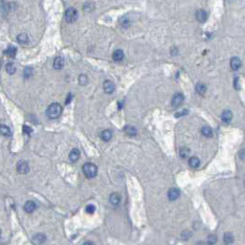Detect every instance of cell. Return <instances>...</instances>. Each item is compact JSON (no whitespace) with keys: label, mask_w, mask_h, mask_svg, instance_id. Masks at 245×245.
<instances>
[{"label":"cell","mask_w":245,"mask_h":245,"mask_svg":"<svg viewBox=\"0 0 245 245\" xmlns=\"http://www.w3.org/2000/svg\"><path fill=\"white\" fill-rule=\"evenodd\" d=\"M61 113H62V107H61L60 104L58 103H52L51 105L48 107L47 112H46L47 116L50 119L58 118V117L61 115Z\"/></svg>","instance_id":"obj_1"},{"label":"cell","mask_w":245,"mask_h":245,"mask_svg":"<svg viewBox=\"0 0 245 245\" xmlns=\"http://www.w3.org/2000/svg\"><path fill=\"white\" fill-rule=\"evenodd\" d=\"M83 171L87 178H92L96 176L98 172V168L96 165L92 164V163H86L83 167Z\"/></svg>","instance_id":"obj_2"},{"label":"cell","mask_w":245,"mask_h":245,"mask_svg":"<svg viewBox=\"0 0 245 245\" xmlns=\"http://www.w3.org/2000/svg\"><path fill=\"white\" fill-rule=\"evenodd\" d=\"M78 12L74 8H68L65 12V19L68 23H73L77 20Z\"/></svg>","instance_id":"obj_3"},{"label":"cell","mask_w":245,"mask_h":245,"mask_svg":"<svg viewBox=\"0 0 245 245\" xmlns=\"http://www.w3.org/2000/svg\"><path fill=\"white\" fill-rule=\"evenodd\" d=\"M16 169H17V171L20 174H25L29 172L30 168H29L28 163L26 161H19L17 163V165H16Z\"/></svg>","instance_id":"obj_4"},{"label":"cell","mask_w":245,"mask_h":245,"mask_svg":"<svg viewBox=\"0 0 245 245\" xmlns=\"http://www.w3.org/2000/svg\"><path fill=\"white\" fill-rule=\"evenodd\" d=\"M183 102H184V96H183L181 93H177L174 96V98H172L171 104L174 107H178L183 103Z\"/></svg>","instance_id":"obj_5"},{"label":"cell","mask_w":245,"mask_h":245,"mask_svg":"<svg viewBox=\"0 0 245 245\" xmlns=\"http://www.w3.org/2000/svg\"><path fill=\"white\" fill-rule=\"evenodd\" d=\"M179 196H180V192L176 188H171L168 192V197L171 201H174L176 199H178Z\"/></svg>","instance_id":"obj_6"},{"label":"cell","mask_w":245,"mask_h":245,"mask_svg":"<svg viewBox=\"0 0 245 245\" xmlns=\"http://www.w3.org/2000/svg\"><path fill=\"white\" fill-rule=\"evenodd\" d=\"M46 240V237L44 236L43 234H35L34 237H33V242H34L35 245H41L45 242Z\"/></svg>","instance_id":"obj_7"},{"label":"cell","mask_w":245,"mask_h":245,"mask_svg":"<svg viewBox=\"0 0 245 245\" xmlns=\"http://www.w3.org/2000/svg\"><path fill=\"white\" fill-rule=\"evenodd\" d=\"M35 209H37V205H35V202L32 201V200L27 201L24 205V210H25V212H27L28 214L33 213Z\"/></svg>","instance_id":"obj_8"},{"label":"cell","mask_w":245,"mask_h":245,"mask_svg":"<svg viewBox=\"0 0 245 245\" xmlns=\"http://www.w3.org/2000/svg\"><path fill=\"white\" fill-rule=\"evenodd\" d=\"M114 89H115V85H114V83L111 81H105L103 83V90L106 93L108 94L113 93Z\"/></svg>","instance_id":"obj_9"},{"label":"cell","mask_w":245,"mask_h":245,"mask_svg":"<svg viewBox=\"0 0 245 245\" xmlns=\"http://www.w3.org/2000/svg\"><path fill=\"white\" fill-rule=\"evenodd\" d=\"M81 152L78 149H73L71 150V152L69 153V159L72 162H76L80 159Z\"/></svg>","instance_id":"obj_10"},{"label":"cell","mask_w":245,"mask_h":245,"mask_svg":"<svg viewBox=\"0 0 245 245\" xmlns=\"http://www.w3.org/2000/svg\"><path fill=\"white\" fill-rule=\"evenodd\" d=\"M230 65H231L232 69L234 71H237L239 69L241 66V61L238 58H233L230 61Z\"/></svg>","instance_id":"obj_11"},{"label":"cell","mask_w":245,"mask_h":245,"mask_svg":"<svg viewBox=\"0 0 245 245\" xmlns=\"http://www.w3.org/2000/svg\"><path fill=\"white\" fill-rule=\"evenodd\" d=\"M207 17H208L207 12H206L204 10H199V11H197V12H196V19L199 22H201V23H204V22L207 20Z\"/></svg>","instance_id":"obj_12"},{"label":"cell","mask_w":245,"mask_h":245,"mask_svg":"<svg viewBox=\"0 0 245 245\" xmlns=\"http://www.w3.org/2000/svg\"><path fill=\"white\" fill-rule=\"evenodd\" d=\"M64 66V60L61 57H57L54 60V68L57 70L61 69Z\"/></svg>","instance_id":"obj_13"},{"label":"cell","mask_w":245,"mask_h":245,"mask_svg":"<svg viewBox=\"0 0 245 245\" xmlns=\"http://www.w3.org/2000/svg\"><path fill=\"white\" fill-rule=\"evenodd\" d=\"M232 118H233V114H232L230 110H225L224 112L221 114V120L226 124L230 123Z\"/></svg>","instance_id":"obj_14"},{"label":"cell","mask_w":245,"mask_h":245,"mask_svg":"<svg viewBox=\"0 0 245 245\" xmlns=\"http://www.w3.org/2000/svg\"><path fill=\"white\" fill-rule=\"evenodd\" d=\"M109 201H110V203L112 204V205H114V206L119 205L120 202H121V196H120V194H117V192H114V194H112L110 195Z\"/></svg>","instance_id":"obj_15"},{"label":"cell","mask_w":245,"mask_h":245,"mask_svg":"<svg viewBox=\"0 0 245 245\" xmlns=\"http://www.w3.org/2000/svg\"><path fill=\"white\" fill-rule=\"evenodd\" d=\"M0 134L3 136L9 137L12 135V130L10 129V127L5 125H0Z\"/></svg>","instance_id":"obj_16"},{"label":"cell","mask_w":245,"mask_h":245,"mask_svg":"<svg viewBox=\"0 0 245 245\" xmlns=\"http://www.w3.org/2000/svg\"><path fill=\"white\" fill-rule=\"evenodd\" d=\"M101 138H102L103 141H109V140L112 138V132L110 131L109 129H105L103 131L101 132Z\"/></svg>","instance_id":"obj_17"},{"label":"cell","mask_w":245,"mask_h":245,"mask_svg":"<svg viewBox=\"0 0 245 245\" xmlns=\"http://www.w3.org/2000/svg\"><path fill=\"white\" fill-rule=\"evenodd\" d=\"M199 165H200V160H199L197 157H195V156L190 158V160H189V166H190L191 168H192V169L198 168Z\"/></svg>","instance_id":"obj_18"},{"label":"cell","mask_w":245,"mask_h":245,"mask_svg":"<svg viewBox=\"0 0 245 245\" xmlns=\"http://www.w3.org/2000/svg\"><path fill=\"white\" fill-rule=\"evenodd\" d=\"M16 40H17V42L19 44H27L28 43V41H29V38H28V35H26V34H19L17 35V37H16Z\"/></svg>","instance_id":"obj_19"},{"label":"cell","mask_w":245,"mask_h":245,"mask_svg":"<svg viewBox=\"0 0 245 245\" xmlns=\"http://www.w3.org/2000/svg\"><path fill=\"white\" fill-rule=\"evenodd\" d=\"M5 54L10 58H15L16 55V48L15 46H12V45H10V46H8V48L6 49Z\"/></svg>","instance_id":"obj_20"},{"label":"cell","mask_w":245,"mask_h":245,"mask_svg":"<svg viewBox=\"0 0 245 245\" xmlns=\"http://www.w3.org/2000/svg\"><path fill=\"white\" fill-rule=\"evenodd\" d=\"M112 58H113L114 60L121 61L124 58V52L122 50H120V49H118V50H116V51H114Z\"/></svg>","instance_id":"obj_21"},{"label":"cell","mask_w":245,"mask_h":245,"mask_svg":"<svg viewBox=\"0 0 245 245\" xmlns=\"http://www.w3.org/2000/svg\"><path fill=\"white\" fill-rule=\"evenodd\" d=\"M195 89H196V92L198 94H200V95H204L205 92L207 91V86H206L204 83H199L196 84V87H195Z\"/></svg>","instance_id":"obj_22"},{"label":"cell","mask_w":245,"mask_h":245,"mask_svg":"<svg viewBox=\"0 0 245 245\" xmlns=\"http://www.w3.org/2000/svg\"><path fill=\"white\" fill-rule=\"evenodd\" d=\"M201 132H202V134H203L205 137H207V138L213 136V130H212L210 126H203L201 129Z\"/></svg>","instance_id":"obj_23"},{"label":"cell","mask_w":245,"mask_h":245,"mask_svg":"<svg viewBox=\"0 0 245 245\" xmlns=\"http://www.w3.org/2000/svg\"><path fill=\"white\" fill-rule=\"evenodd\" d=\"M125 131L127 135H129V136H135L137 134V130L134 126H126V128H125Z\"/></svg>","instance_id":"obj_24"},{"label":"cell","mask_w":245,"mask_h":245,"mask_svg":"<svg viewBox=\"0 0 245 245\" xmlns=\"http://www.w3.org/2000/svg\"><path fill=\"white\" fill-rule=\"evenodd\" d=\"M6 71H7V73L10 75H12L15 73L16 71V67L15 65L12 63V62H9L6 64Z\"/></svg>","instance_id":"obj_25"},{"label":"cell","mask_w":245,"mask_h":245,"mask_svg":"<svg viewBox=\"0 0 245 245\" xmlns=\"http://www.w3.org/2000/svg\"><path fill=\"white\" fill-rule=\"evenodd\" d=\"M224 241H225V243L226 244H232L233 243V241H234V236H233V234L232 233H226L224 235Z\"/></svg>","instance_id":"obj_26"},{"label":"cell","mask_w":245,"mask_h":245,"mask_svg":"<svg viewBox=\"0 0 245 245\" xmlns=\"http://www.w3.org/2000/svg\"><path fill=\"white\" fill-rule=\"evenodd\" d=\"M79 83L81 85H86L87 83H88V79H87V76L85 75H81L79 77Z\"/></svg>","instance_id":"obj_27"},{"label":"cell","mask_w":245,"mask_h":245,"mask_svg":"<svg viewBox=\"0 0 245 245\" xmlns=\"http://www.w3.org/2000/svg\"><path fill=\"white\" fill-rule=\"evenodd\" d=\"M189 153H190V149H187V148H184V149H181L180 150V156L181 158H187L189 156Z\"/></svg>","instance_id":"obj_28"},{"label":"cell","mask_w":245,"mask_h":245,"mask_svg":"<svg viewBox=\"0 0 245 245\" xmlns=\"http://www.w3.org/2000/svg\"><path fill=\"white\" fill-rule=\"evenodd\" d=\"M96 211V207L94 205H87L85 208V212L89 214H93Z\"/></svg>","instance_id":"obj_29"},{"label":"cell","mask_w":245,"mask_h":245,"mask_svg":"<svg viewBox=\"0 0 245 245\" xmlns=\"http://www.w3.org/2000/svg\"><path fill=\"white\" fill-rule=\"evenodd\" d=\"M207 242H208L209 245H214L215 242H217V237H215L214 235H210L208 237Z\"/></svg>","instance_id":"obj_30"},{"label":"cell","mask_w":245,"mask_h":245,"mask_svg":"<svg viewBox=\"0 0 245 245\" xmlns=\"http://www.w3.org/2000/svg\"><path fill=\"white\" fill-rule=\"evenodd\" d=\"M33 74V70L32 68H26L25 71H24V76L25 78H30Z\"/></svg>","instance_id":"obj_31"},{"label":"cell","mask_w":245,"mask_h":245,"mask_svg":"<svg viewBox=\"0 0 245 245\" xmlns=\"http://www.w3.org/2000/svg\"><path fill=\"white\" fill-rule=\"evenodd\" d=\"M23 132L27 133V134H30V133H32V128L27 126H23Z\"/></svg>","instance_id":"obj_32"},{"label":"cell","mask_w":245,"mask_h":245,"mask_svg":"<svg viewBox=\"0 0 245 245\" xmlns=\"http://www.w3.org/2000/svg\"><path fill=\"white\" fill-rule=\"evenodd\" d=\"M235 88H236V89L239 88V85H238V78L235 79Z\"/></svg>","instance_id":"obj_33"},{"label":"cell","mask_w":245,"mask_h":245,"mask_svg":"<svg viewBox=\"0 0 245 245\" xmlns=\"http://www.w3.org/2000/svg\"><path fill=\"white\" fill-rule=\"evenodd\" d=\"M83 245H95V243L92 242V241H90V240H88V241H85V242L83 243Z\"/></svg>","instance_id":"obj_34"},{"label":"cell","mask_w":245,"mask_h":245,"mask_svg":"<svg viewBox=\"0 0 245 245\" xmlns=\"http://www.w3.org/2000/svg\"><path fill=\"white\" fill-rule=\"evenodd\" d=\"M1 64H2V60H1V58H0V67H1Z\"/></svg>","instance_id":"obj_35"},{"label":"cell","mask_w":245,"mask_h":245,"mask_svg":"<svg viewBox=\"0 0 245 245\" xmlns=\"http://www.w3.org/2000/svg\"><path fill=\"white\" fill-rule=\"evenodd\" d=\"M0 236H1V233H0Z\"/></svg>","instance_id":"obj_36"}]
</instances>
